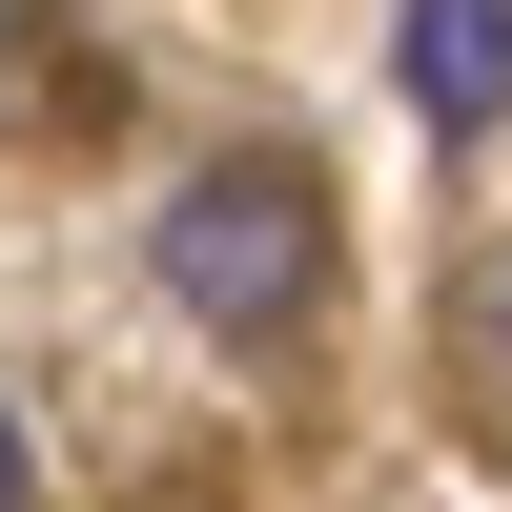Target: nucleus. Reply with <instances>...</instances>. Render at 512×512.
I'll return each mask as SVG.
<instances>
[{
    "label": "nucleus",
    "instance_id": "f03ea898",
    "mask_svg": "<svg viewBox=\"0 0 512 512\" xmlns=\"http://www.w3.org/2000/svg\"><path fill=\"white\" fill-rule=\"evenodd\" d=\"M390 82H410V123H512V0H410L390 21Z\"/></svg>",
    "mask_w": 512,
    "mask_h": 512
},
{
    "label": "nucleus",
    "instance_id": "39448f33",
    "mask_svg": "<svg viewBox=\"0 0 512 512\" xmlns=\"http://www.w3.org/2000/svg\"><path fill=\"white\" fill-rule=\"evenodd\" d=\"M492 328H512V308H492Z\"/></svg>",
    "mask_w": 512,
    "mask_h": 512
},
{
    "label": "nucleus",
    "instance_id": "20e7f679",
    "mask_svg": "<svg viewBox=\"0 0 512 512\" xmlns=\"http://www.w3.org/2000/svg\"><path fill=\"white\" fill-rule=\"evenodd\" d=\"M0 62H21V21H0Z\"/></svg>",
    "mask_w": 512,
    "mask_h": 512
},
{
    "label": "nucleus",
    "instance_id": "7ed1b4c3",
    "mask_svg": "<svg viewBox=\"0 0 512 512\" xmlns=\"http://www.w3.org/2000/svg\"><path fill=\"white\" fill-rule=\"evenodd\" d=\"M0 512H41V472H21V410H0Z\"/></svg>",
    "mask_w": 512,
    "mask_h": 512
},
{
    "label": "nucleus",
    "instance_id": "f257e3e1",
    "mask_svg": "<svg viewBox=\"0 0 512 512\" xmlns=\"http://www.w3.org/2000/svg\"><path fill=\"white\" fill-rule=\"evenodd\" d=\"M144 267L185 287V328L267 349V328H308V287H328V185H308L287 144H226V164H185V185H164Z\"/></svg>",
    "mask_w": 512,
    "mask_h": 512
}]
</instances>
